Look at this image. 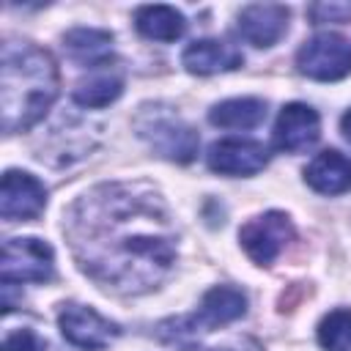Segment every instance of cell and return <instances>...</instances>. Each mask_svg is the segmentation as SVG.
Returning <instances> with one entry per match:
<instances>
[{"instance_id":"6da1fadb","label":"cell","mask_w":351,"mask_h":351,"mask_svg":"<svg viewBox=\"0 0 351 351\" xmlns=\"http://www.w3.org/2000/svg\"><path fill=\"white\" fill-rule=\"evenodd\" d=\"M80 269L118 293L151 291L176 261V228L165 200L143 184H101L63 222Z\"/></svg>"},{"instance_id":"7a4b0ae2","label":"cell","mask_w":351,"mask_h":351,"mask_svg":"<svg viewBox=\"0 0 351 351\" xmlns=\"http://www.w3.org/2000/svg\"><path fill=\"white\" fill-rule=\"evenodd\" d=\"M60 93L55 58L27 41H5L0 60V115L3 132H27L36 126Z\"/></svg>"},{"instance_id":"3957f363","label":"cell","mask_w":351,"mask_h":351,"mask_svg":"<svg viewBox=\"0 0 351 351\" xmlns=\"http://www.w3.org/2000/svg\"><path fill=\"white\" fill-rule=\"evenodd\" d=\"M134 129L162 159L186 165L197 156V148H200L197 132L170 107H162V104L140 107L134 118Z\"/></svg>"},{"instance_id":"277c9868","label":"cell","mask_w":351,"mask_h":351,"mask_svg":"<svg viewBox=\"0 0 351 351\" xmlns=\"http://www.w3.org/2000/svg\"><path fill=\"white\" fill-rule=\"evenodd\" d=\"M247 313V296L233 288V285H214L211 291H206V296L200 299L197 313L170 321L167 326H159L162 337L178 346H189L192 340H197L200 335L225 326L236 318H241Z\"/></svg>"},{"instance_id":"5b68a950","label":"cell","mask_w":351,"mask_h":351,"mask_svg":"<svg viewBox=\"0 0 351 351\" xmlns=\"http://www.w3.org/2000/svg\"><path fill=\"white\" fill-rule=\"evenodd\" d=\"M55 274V252L47 241L36 236L8 239L3 244L0 258V280L3 285L14 282H47Z\"/></svg>"},{"instance_id":"8992f818","label":"cell","mask_w":351,"mask_h":351,"mask_svg":"<svg viewBox=\"0 0 351 351\" xmlns=\"http://www.w3.org/2000/svg\"><path fill=\"white\" fill-rule=\"evenodd\" d=\"M296 69L321 82L343 80L351 74V41L337 33H315L296 52Z\"/></svg>"},{"instance_id":"52a82bcc","label":"cell","mask_w":351,"mask_h":351,"mask_svg":"<svg viewBox=\"0 0 351 351\" xmlns=\"http://www.w3.org/2000/svg\"><path fill=\"white\" fill-rule=\"evenodd\" d=\"M291 239H293V222L282 211H266L261 217H252L239 230V241H241L244 252L258 266H269L285 250V244Z\"/></svg>"},{"instance_id":"ba28073f","label":"cell","mask_w":351,"mask_h":351,"mask_svg":"<svg viewBox=\"0 0 351 351\" xmlns=\"http://www.w3.org/2000/svg\"><path fill=\"white\" fill-rule=\"evenodd\" d=\"M58 326L71 346L85 351H101L121 335L118 324H112L110 318L99 315L93 307H85V304H63L58 315Z\"/></svg>"},{"instance_id":"9c48e42d","label":"cell","mask_w":351,"mask_h":351,"mask_svg":"<svg viewBox=\"0 0 351 351\" xmlns=\"http://www.w3.org/2000/svg\"><path fill=\"white\" fill-rule=\"evenodd\" d=\"M47 206V186L25 173V170H5L0 184V217L8 222L36 219Z\"/></svg>"},{"instance_id":"30bf717a","label":"cell","mask_w":351,"mask_h":351,"mask_svg":"<svg viewBox=\"0 0 351 351\" xmlns=\"http://www.w3.org/2000/svg\"><path fill=\"white\" fill-rule=\"evenodd\" d=\"M206 165L219 176H255L269 165V148L241 137L217 140L206 154Z\"/></svg>"},{"instance_id":"8fae6325","label":"cell","mask_w":351,"mask_h":351,"mask_svg":"<svg viewBox=\"0 0 351 351\" xmlns=\"http://www.w3.org/2000/svg\"><path fill=\"white\" fill-rule=\"evenodd\" d=\"M321 137V118L304 101H291L274 121V145L285 154H299L315 145Z\"/></svg>"},{"instance_id":"7c38bea8","label":"cell","mask_w":351,"mask_h":351,"mask_svg":"<svg viewBox=\"0 0 351 351\" xmlns=\"http://www.w3.org/2000/svg\"><path fill=\"white\" fill-rule=\"evenodd\" d=\"M291 11L282 3H252L239 11V33L252 47H271L288 30Z\"/></svg>"},{"instance_id":"4fadbf2b","label":"cell","mask_w":351,"mask_h":351,"mask_svg":"<svg viewBox=\"0 0 351 351\" xmlns=\"http://www.w3.org/2000/svg\"><path fill=\"white\" fill-rule=\"evenodd\" d=\"M181 63L189 74H200V77H208V74H217V71H233L244 63V55L230 44V41H222V38H200V41H192L184 55H181Z\"/></svg>"},{"instance_id":"5bb4252c","label":"cell","mask_w":351,"mask_h":351,"mask_svg":"<svg viewBox=\"0 0 351 351\" xmlns=\"http://www.w3.org/2000/svg\"><path fill=\"white\" fill-rule=\"evenodd\" d=\"M304 181L318 195H343L351 189V159L335 148H326L304 167Z\"/></svg>"},{"instance_id":"9a60e30c","label":"cell","mask_w":351,"mask_h":351,"mask_svg":"<svg viewBox=\"0 0 351 351\" xmlns=\"http://www.w3.org/2000/svg\"><path fill=\"white\" fill-rule=\"evenodd\" d=\"M63 47L69 58L80 66L99 69L112 60V33L99 27H74L63 36Z\"/></svg>"},{"instance_id":"2e32d148","label":"cell","mask_w":351,"mask_h":351,"mask_svg":"<svg viewBox=\"0 0 351 351\" xmlns=\"http://www.w3.org/2000/svg\"><path fill=\"white\" fill-rule=\"evenodd\" d=\"M121 93H123V74L115 66L104 63L99 69H90V74L77 82V88H74L71 96H74V101L80 107L99 110V107L112 104Z\"/></svg>"},{"instance_id":"e0dca14e","label":"cell","mask_w":351,"mask_h":351,"mask_svg":"<svg viewBox=\"0 0 351 351\" xmlns=\"http://www.w3.org/2000/svg\"><path fill=\"white\" fill-rule=\"evenodd\" d=\"M134 27L151 41H176L184 36L186 22L184 14L173 5H143L134 14Z\"/></svg>"},{"instance_id":"ac0fdd59","label":"cell","mask_w":351,"mask_h":351,"mask_svg":"<svg viewBox=\"0 0 351 351\" xmlns=\"http://www.w3.org/2000/svg\"><path fill=\"white\" fill-rule=\"evenodd\" d=\"M266 118V101L241 96V99H225L208 110V121L219 129H255Z\"/></svg>"},{"instance_id":"d6986e66","label":"cell","mask_w":351,"mask_h":351,"mask_svg":"<svg viewBox=\"0 0 351 351\" xmlns=\"http://www.w3.org/2000/svg\"><path fill=\"white\" fill-rule=\"evenodd\" d=\"M318 343L324 351H351V310L326 313L318 324Z\"/></svg>"},{"instance_id":"ffe728a7","label":"cell","mask_w":351,"mask_h":351,"mask_svg":"<svg viewBox=\"0 0 351 351\" xmlns=\"http://www.w3.org/2000/svg\"><path fill=\"white\" fill-rule=\"evenodd\" d=\"M47 348V340L36 332V329H27V326H19V329H5L3 335V351H44Z\"/></svg>"},{"instance_id":"44dd1931","label":"cell","mask_w":351,"mask_h":351,"mask_svg":"<svg viewBox=\"0 0 351 351\" xmlns=\"http://www.w3.org/2000/svg\"><path fill=\"white\" fill-rule=\"evenodd\" d=\"M310 19L315 25H324V22H348L351 19V3H340V0H332V3H313L307 8Z\"/></svg>"},{"instance_id":"7402d4cb","label":"cell","mask_w":351,"mask_h":351,"mask_svg":"<svg viewBox=\"0 0 351 351\" xmlns=\"http://www.w3.org/2000/svg\"><path fill=\"white\" fill-rule=\"evenodd\" d=\"M214 351H261V346L252 340H236V343H228V346L214 348Z\"/></svg>"},{"instance_id":"603a6c76","label":"cell","mask_w":351,"mask_h":351,"mask_svg":"<svg viewBox=\"0 0 351 351\" xmlns=\"http://www.w3.org/2000/svg\"><path fill=\"white\" fill-rule=\"evenodd\" d=\"M340 129H343V137L351 143V110H346V115L340 118Z\"/></svg>"}]
</instances>
